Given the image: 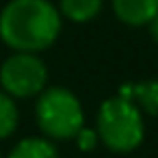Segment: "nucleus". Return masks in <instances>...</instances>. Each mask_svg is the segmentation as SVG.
Segmentation results:
<instances>
[{"instance_id": "obj_1", "label": "nucleus", "mask_w": 158, "mask_h": 158, "mask_svg": "<svg viewBox=\"0 0 158 158\" xmlns=\"http://www.w3.org/2000/svg\"><path fill=\"white\" fill-rule=\"evenodd\" d=\"M61 13L48 0H11L0 13V37L18 52H39L56 41Z\"/></svg>"}, {"instance_id": "obj_2", "label": "nucleus", "mask_w": 158, "mask_h": 158, "mask_svg": "<svg viewBox=\"0 0 158 158\" xmlns=\"http://www.w3.org/2000/svg\"><path fill=\"white\" fill-rule=\"evenodd\" d=\"M143 117L126 98L106 100L98 113V136L113 152H132L143 141Z\"/></svg>"}, {"instance_id": "obj_3", "label": "nucleus", "mask_w": 158, "mask_h": 158, "mask_svg": "<svg viewBox=\"0 0 158 158\" xmlns=\"http://www.w3.org/2000/svg\"><path fill=\"white\" fill-rule=\"evenodd\" d=\"M37 121L41 130L52 139H74L76 132L85 126V113L78 98L63 89L52 87L41 91L37 102Z\"/></svg>"}, {"instance_id": "obj_4", "label": "nucleus", "mask_w": 158, "mask_h": 158, "mask_svg": "<svg viewBox=\"0 0 158 158\" xmlns=\"http://www.w3.org/2000/svg\"><path fill=\"white\" fill-rule=\"evenodd\" d=\"M48 80V69L39 56L33 52H18L9 56L0 67V85L5 93L15 98H31L44 91Z\"/></svg>"}, {"instance_id": "obj_5", "label": "nucleus", "mask_w": 158, "mask_h": 158, "mask_svg": "<svg viewBox=\"0 0 158 158\" xmlns=\"http://www.w3.org/2000/svg\"><path fill=\"white\" fill-rule=\"evenodd\" d=\"M113 9L121 22L141 26L147 24L158 11V0H113Z\"/></svg>"}, {"instance_id": "obj_6", "label": "nucleus", "mask_w": 158, "mask_h": 158, "mask_svg": "<svg viewBox=\"0 0 158 158\" xmlns=\"http://www.w3.org/2000/svg\"><path fill=\"white\" fill-rule=\"evenodd\" d=\"M119 98H136L139 104L145 108V113L149 115H158V80H147V82H141V85H128V87H121V95Z\"/></svg>"}, {"instance_id": "obj_7", "label": "nucleus", "mask_w": 158, "mask_h": 158, "mask_svg": "<svg viewBox=\"0 0 158 158\" xmlns=\"http://www.w3.org/2000/svg\"><path fill=\"white\" fill-rule=\"evenodd\" d=\"M9 158H59V154L46 139H24L11 149Z\"/></svg>"}, {"instance_id": "obj_8", "label": "nucleus", "mask_w": 158, "mask_h": 158, "mask_svg": "<svg viewBox=\"0 0 158 158\" xmlns=\"http://www.w3.org/2000/svg\"><path fill=\"white\" fill-rule=\"evenodd\" d=\"M102 9V0H61V11L72 22H89Z\"/></svg>"}, {"instance_id": "obj_9", "label": "nucleus", "mask_w": 158, "mask_h": 158, "mask_svg": "<svg viewBox=\"0 0 158 158\" xmlns=\"http://www.w3.org/2000/svg\"><path fill=\"white\" fill-rule=\"evenodd\" d=\"M18 128V108L9 93L0 91V139H7Z\"/></svg>"}, {"instance_id": "obj_10", "label": "nucleus", "mask_w": 158, "mask_h": 158, "mask_svg": "<svg viewBox=\"0 0 158 158\" xmlns=\"http://www.w3.org/2000/svg\"><path fill=\"white\" fill-rule=\"evenodd\" d=\"M76 139H78V147L85 149V152H89V149H93L95 143H98V132H93L91 128H80V130L76 132Z\"/></svg>"}, {"instance_id": "obj_11", "label": "nucleus", "mask_w": 158, "mask_h": 158, "mask_svg": "<svg viewBox=\"0 0 158 158\" xmlns=\"http://www.w3.org/2000/svg\"><path fill=\"white\" fill-rule=\"evenodd\" d=\"M149 24V33H152V37H154V41L158 44V11L154 13V18L147 22Z\"/></svg>"}, {"instance_id": "obj_12", "label": "nucleus", "mask_w": 158, "mask_h": 158, "mask_svg": "<svg viewBox=\"0 0 158 158\" xmlns=\"http://www.w3.org/2000/svg\"><path fill=\"white\" fill-rule=\"evenodd\" d=\"M0 158H2V156H0Z\"/></svg>"}]
</instances>
